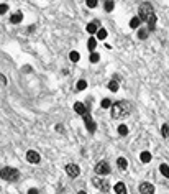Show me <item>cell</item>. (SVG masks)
Returning <instances> with one entry per match:
<instances>
[{
  "instance_id": "obj_32",
  "label": "cell",
  "mask_w": 169,
  "mask_h": 194,
  "mask_svg": "<svg viewBox=\"0 0 169 194\" xmlns=\"http://www.w3.org/2000/svg\"><path fill=\"white\" fill-rule=\"evenodd\" d=\"M79 194H87V193H84V191H81V193H79Z\"/></svg>"
},
{
  "instance_id": "obj_29",
  "label": "cell",
  "mask_w": 169,
  "mask_h": 194,
  "mask_svg": "<svg viewBox=\"0 0 169 194\" xmlns=\"http://www.w3.org/2000/svg\"><path fill=\"white\" fill-rule=\"evenodd\" d=\"M8 12V5L7 4H0V15H4Z\"/></svg>"
},
{
  "instance_id": "obj_17",
  "label": "cell",
  "mask_w": 169,
  "mask_h": 194,
  "mask_svg": "<svg viewBox=\"0 0 169 194\" xmlns=\"http://www.w3.org/2000/svg\"><path fill=\"white\" fill-rule=\"evenodd\" d=\"M159 171L162 173V176H164V178H169V166L166 165V163H161V166H159Z\"/></svg>"
},
{
  "instance_id": "obj_11",
  "label": "cell",
  "mask_w": 169,
  "mask_h": 194,
  "mask_svg": "<svg viewBox=\"0 0 169 194\" xmlns=\"http://www.w3.org/2000/svg\"><path fill=\"white\" fill-rule=\"evenodd\" d=\"M85 30H87V33H90V35H97V31H99V21H92V23H89Z\"/></svg>"
},
{
  "instance_id": "obj_18",
  "label": "cell",
  "mask_w": 169,
  "mask_h": 194,
  "mask_svg": "<svg viewBox=\"0 0 169 194\" xmlns=\"http://www.w3.org/2000/svg\"><path fill=\"white\" fill-rule=\"evenodd\" d=\"M140 23H141V18L140 17H133L130 20V26L131 28H138V26H140Z\"/></svg>"
},
{
  "instance_id": "obj_23",
  "label": "cell",
  "mask_w": 169,
  "mask_h": 194,
  "mask_svg": "<svg viewBox=\"0 0 169 194\" xmlns=\"http://www.w3.org/2000/svg\"><path fill=\"white\" fill-rule=\"evenodd\" d=\"M118 133L122 135V137H125V135L128 133V127H127V125H123V124H122V125L118 127Z\"/></svg>"
},
{
  "instance_id": "obj_8",
  "label": "cell",
  "mask_w": 169,
  "mask_h": 194,
  "mask_svg": "<svg viewBox=\"0 0 169 194\" xmlns=\"http://www.w3.org/2000/svg\"><path fill=\"white\" fill-rule=\"evenodd\" d=\"M140 193L141 194H154V186L151 183H141L140 184Z\"/></svg>"
},
{
  "instance_id": "obj_25",
  "label": "cell",
  "mask_w": 169,
  "mask_h": 194,
  "mask_svg": "<svg viewBox=\"0 0 169 194\" xmlns=\"http://www.w3.org/2000/svg\"><path fill=\"white\" fill-rule=\"evenodd\" d=\"M100 105H102V107H103V109H110V107H112V105H113V104H112V102H110V99H103V100H102V102H100Z\"/></svg>"
},
{
  "instance_id": "obj_1",
  "label": "cell",
  "mask_w": 169,
  "mask_h": 194,
  "mask_svg": "<svg viewBox=\"0 0 169 194\" xmlns=\"http://www.w3.org/2000/svg\"><path fill=\"white\" fill-rule=\"evenodd\" d=\"M131 113V104L128 100H118L112 105V117L113 119H125Z\"/></svg>"
},
{
  "instance_id": "obj_19",
  "label": "cell",
  "mask_w": 169,
  "mask_h": 194,
  "mask_svg": "<svg viewBox=\"0 0 169 194\" xmlns=\"http://www.w3.org/2000/svg\"><path fill=\"white\" fill-rule=\"evenodd\" d=\"M117 163H118L120 169H127V166H128V161L125 158H118V160H117Z\"/></svg>"
},
{
  "instance_id": "obj_4",
  "label": "cell",
  "mask_w": 169,
  "mask_h": 194,
  "mask_svg": "<svg viewBox=\"0 0 169 194\" xmlns=\"http://www.w3.org/2000/svg\"><path fill=\"white\" fill-rule=\"evenodd\" d=\"M84 117V124H85V128H87L89 132H90V133H94L95 132V122L94 120H92V117H90V113H85V115H82Z\"/></svg>"
},
{
  "instance_id": "obj_28",
  "label": "cell",
  "mask_w": 169,
  "mask_h": 194,
  "mask_svg": "<svg viewBox=\"0 0 169 194\" xmlns=\"http://www.w3.org/2000/svg\"><path fill=\"white\" fill-rule=\"evenodd\" d=\"M85 4H87V7L95 8V7H97V4H99V0H85Z\"/></svg>"
},
{
  "instance_id": "obj_14",
  "label": "cell",
  "mask_w": 169,
  "mask_h": 194,
  "mask_svg": "<svg viewBox=\"0 0 169 194\" xmlns=\"http://www.w3.org/2000/svg\"><path fill=\"white\" fill-rule=\"evenodd\" d=\"M148 33H149L148 28H140V30H138V38H140V40H146V38H148Z\"/></svg>"
},
{
  "instance_id": "obj_15",
  "label": "cell",
  "mask_w": 169,
  "mask_h": 194,
  "mask_svg": "<svg viewBox=\"0 0 169 194\" xmlns=\"http://www.w3.org/2000/svg\"><path fill=\"white\" fill-rule=\"evenodd\" d=\"M95 46H97V40H95L94 36H92V38H89V41H87V48L92 51V53L95 51Z\"/></svg>"
},
{
  "instance_id": "obj_21",
  "label": "cell",
  "mask_w": 169,
  "mask_h": 194,
  "mask_svg": "<svg viewBox=\"0 0 169 194\" xmlns=\"http://www.w3.org/2000/svg\"><path fill=\"white\" fill-rule=\"evenodd\" d=\"M109 89L112 92H117V91H118V82H117V81H110L109 82Z\"/></svg>"
},
{
  "instance_id": "obj_6",
  "label": "cell",
  "mask_w": 169,
  "mask_h": 194,
  "mask_svg": "<svg viewBox=\"0 0 169 194\" xmlns=\"http://www.w3.org/2000/svg\"><path fill=\"white\" fill-rule=\"evenodd\" d=\"M66 173L69 174L71 178H77L79 176V166L74 165V163H69V165L66 166Z\"/></svg>"
},
{
  "instance_id": "obj_31",
  "label": "cell",
  "mask_w": 169,
  "mask_h": 194,
  "mask_svg": "<svg viewBox=\"0 0 169 194\" xmlns=\"http://www.w3.org/2000/svg\"><path fill=\"white\" fill-rule=\"evenodd\" d=\"M28 194H39V193H38V189H35V187H31V189L28 191Z\"/></svg>"
},
{
  "instance_id": "obj_22",
  "label": "cell",
  "mask_w": 169,
  "mask_h": 194,
  "mask_svg": "<svg viewBox=\"0 0 169 194\" xmlns=\"http://www.w3.org/2000/svg\"><path fill=\"white\" fill-rule=\"evenodd\" d=\"M97 38H99V40H105L107 38V30L99 28V31H97Z\"/></svg>"
},
{
  "instance_id": "obj_9",
  "label": "cell",
  "mask_w": 169,
  "mask_h": 194,
  "mask_svg": "<svg viewBox=\"0 0 169 194\" xmlns=\"http://www.w3.org/2000/svg\"><path fill=\"white\" fill-rule=\"evenodd\" d=\"M26 160H28L30 163H33V165H38V163H39V160H41V158H39V155H38L36 152L30 150V152L26 153Z\"/></svg>"
},
{
  "instance_id": "obj_16",
  "label": "cell",
  "mask_w": 169,
  "mask_h": 194,
  "mask_svg": "<svg viewBox=\"0 0 169 194\" xmlns=\"http://www.w3.org/2000/svg\"><path fill=\"white\" fill-rule=\"evenodd\" d=\"M140 160L143 163H149V161H151V153H149V152H143L140 155Z\"/></svg>"
},
{
  "instance_id": "obj_30",
  "label": "cell",
  "mask_w": 169,
  "mask_h": 194,
  "mask_svg": "<svg viewBox=\"0 0 169 194\" xmlns=\"http://www.w3.org/2000/svg\"><path fill=\"white\" fill-rule=\"evenodd\" d=\"M105 10L107 12H112L113 10V2L110 0V2H105Z\"/></svg>"
},
{
  "instance_id": "obj_26",
  "label": "cell",
  "mask_w": 169,
  "mask_h": 194,
  "mask_svg": "<svg viewBox=\"0 0 169 194\" xmlns=\"http://www.w3.org/2000/svg\"><path fill=\"white\" fill-rule=\"evenodd\" d=\"M161 133H162V137H164V138H168V135H169V125H168V124H164V125H162Z\"/></svg>"
},
{
  "instance_id": "obj_24",
  "label": "cell",
  "mask_w": 169,
  "mask_h": 194,
  "mask_svg": "<svg viewBox=\"0 0 169 194\" xmlns=\"http://www.w3.org/2000/svg\"><path fill=\"white\" fill-rule=\"evenodd\" d=\"M85 87H87V82H85L84 79H81V81H77V91H84Z\"/></svg>"
},
{
  "instance_id": "obj_12",
  "label": "cell",
  "mask_w": 169,
  "mask_h": 194,
  "mask_svg": "<svg viewBox=\"0 0 169 194\" xmlns=\"http://www.w3.org/2000/svg\"><path fill=\"white\" fill-rule=\"evenodd\" d=\"M113 189H115L117 194H127V186H125L123 183H117Z\"/></svg>"
},
{
  "instance_id": "obj_5",
  "label": "cell",
  "mask_w": 169,
  "mask_h": 194,
  "mask_svg": "<svg viewBox=\"0 0 169 194\" xmlns=\"http://www.w3.org/2000/svg\"><path fill=\"white\" fill-rule=\"evenodd\" d=\"M95 173L97 174H109L110 173V166L107 161H100L99 165L95 166Z\"/></svg>"
},
{
  "instance_id": "obj_13",
  "label": "cell",
  "mask_w": 169,
  "mask_h": 194,
  "mask_svg": "<svg viewBox=\"0 0 169 194\" xmlns=\"http://www.w3.org/2000/svg\"><path fill=\"white\" fill-rule=\"evenodd\" d=\"M21 20H23V13H21V12H15V13L10 17V21H12V23H20Z\"/></svg>"
},
{
  "instance_id": "obj_3",
  "label": "cell",
  "mask_w": 169,
  "mask_h": 194,
  "mask_svg": "<svg viewBox=\"0 0 169 194\" xmlns=\"http://www.w3.org/2000/svg\"><path fill=\"white\" fill-rule=\"evenodd\" d=\"M0 178L7 181H17L20 178V173H18V169L13 168H2L0 169Z\"/></svg>"
},
{
  "instance_id": "obj_20",
  "label": "cell",
  "mask_w": 169,
  "mask_h": 194,
  "mask_svg": "<svg viewBox=\"0 0 169 194\" xmlns=\"http://www.w3.org/2000/svg\"><path fill=\"white\" fill-rule=\"evenodd\" d=\"M69 58H71V61H72V63H77L81 56H79L77 51H71V53H69Z\"/></svg>"
},
{
  "instance_id": "obj_10",
  "label": "cell",
  "mask_w": 169,
  "mask_h": 194,
  "mask_svg": "<svg viewBox=\"0 0 169 194\" xmlns=\"http://www.w3.org/2000/svg\"><path fill=\"white\" fill-rule=\"evenodd\" d=\"M74 110H76V113H79V115H85V113H87V107H85V104H82V102H76L74 104Z\"/></svg>"
},
{
  "instance_id": "obj_27",
  "label": "cell",
  "mask_w": 169,
  "mask_h": 194,
  "mask_svg": "<svg viewBox=\"0 0 169 194\" xmlns=\"http://www.w3.org/2000/svg\"><path fill=\"white\" fill-rule=\"evenodd\" d=\"M89 59H90V63H97V61L100 59V56H99V53H90Z\"/></svg>"
},
{
  "instance_id": "obj_2",
  "label": "cell",
  "mask_w": 169,
  "mask_h": 194,
  "mask_svg": "<svg viewBox=\"0 0 169 194\" xmlns=\"http://www.w3.org/2000/svg\"><path fill=\"white\" fill-rule=\"evenodd\" d=\"M138 17L141 18V21H146V23H148V21L151 20L153 17H156V15H154V10H153V5L148 4V2H146V4H143V5L140 7Z\"/></svg>"
},
{
  "instance_id": "obj_7",
  "label": "cell",
  "mask_w": 169,
  "mask_h": 194,
  "mask_svg": "<svg viewBox=\"0 0 169 194\" xmlns=\"http://www.w3.org/2000/svg\"><path fill=\"white\" fill-rule=\"evenodd\" d=\"M92 183L95 184V186L99 187L100 191H103V193H107V191L110 189V184H109V181H102V179H99V178H94V181Z\"/></svg>"
}]
</instances>
